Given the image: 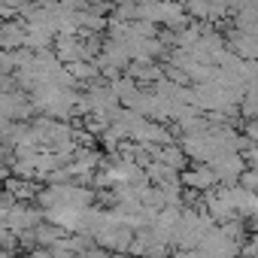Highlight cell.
I'll list each match as a JSON object with an SVG mask.
<instances>
[{"instance_id":"3","label":"cell","mask_w":258,"mask_h":258,"mask_svg":"<svg viewBox=\"0 0 258 258\" xmlns=\"http://www.w3.org/2000/svg\"><path fill=\"white\" fill-rule=\"evenodd\" d=\"M179 182H182V188H191V191H201V195L219 185L210 164H191V167L179 170Z\"/></svg>"},{"instance_id":"1","label":"cell","mask_w":258,"mask_h":258,"mask_svg":"<svg viewBox=\"0 0 258 258\" xmlns=\"http://www.w3.org/2000/svg\"><path fill=\"white\" fill-rule=\"evenodd\" d=\"M94 188L88 185H79V182H58V185H43L34 198V204L40 210H49V207H70V210H85L94 204Z\"/></svg>"},{"instance_id":"11","label":"cell","mask_w":258,"mask_h":258,"mask_svg":"<svg viewBox=\"0 0 258 258\" xmlns=\"http://www.w3.org/2000/svg\"><path fill=\"white\" fill-rule=\"evenodd\" d=\"M7 176H10V167H7V164H4V161H0V182H4V179H7Z\"/></svg>"},{"instance_id":"9","label":"cell","mask_w":258,"mask_h":258,"mask_svg":"<svg viewBox=\"0 0 258 258\" xmlns=\"http://www.w3.org/2000/svg\"><path fill=\"white\" fill-rule=\"evenodd\" d=\"M237 185L246 188V191H255V188H258V173H255V167H243V173L237 176Z\"/></svg>"},{"instance_id":"5","label":"cell","mask_w":258,"mask_h":258,"mask_svg":"<svg viewBox=\"0 0 258 258\" xmlns=\"http://www.w3.org/2000/svg\"><path fill=\"white\" fill-rule=\"evenodd\" d=\"M52 46H55V58L61 61V64H73V61H82V37L79 34H70V37H55L52 40Z\"/></svg>"},{"instance_id":"8","label":"cell","mask_w":258,"mask_h":258,"mask_svg":"<svg viewBox=\"0 0 258 258\" xmlns=\"http://www.w3.org/2000/svg\"><path fill=\"white\" fill-rule=\"evenodd\" d=\"M61 237H67L61 228H55V225H49V222H40L37 228H34V243L37 246H52V243H58Z\"/></svg>"},{"instance_id":"6","label":"cell","mask_w":258,"mask_h":258,"mask_svg":"<svg viewBox=\"0 0 258 258\" xmlns=\"http://www.w3.org/2000/svg\"><path fill=\"white\" fill-rule=\"evenodd\" d=\"M225 46H231V52L243 61H255V34H243V31H228Z\"/></svg>"},{"instance_id":"4","label":"cell","mask_w":258,"mask_h":258,"mask_svg":"<svg viewBox=\"0 0 258 258\" xmlns=\"http://www.w3.org/2000/svg\"><path fill=\"white\" fill-rule=\"evenodd\" d=\"M213 173H216V182L219 185H237V176L243 173V158H240V152H225V155H219L213 164Z\"/></svg>"},{"instance_id":"2","label":"cell","mask_w":258,"mask_h":258,"mask_svg":"<svg viewBox=\"0 0 258 258\" xmlns=\"http://www.w3.org/2000/svg\"><path fill=\"white\" fill-rule=\"evenodd\" d=\"M43 222V210L31 201V204H22V201H16L10 210H7V216H4V228L10 231V234H19V231H28V228H37Z\"/></svg>"},{"instance_id":"7","label":"cell","mask_w":258,"mask_h":258,"mask_svg":"<svg viewBox=\"0 0 258 258\" xmlns=\"http://www.w3.org/2000/svg\"><path fill=\"white\" fill-rule=\"evenodd\" d=\"M25 43V25L22 19L0 22V49H22Z\"/></svg>"},{"instance_id":"10","label":"cell","mask_w":258,"mask_h":258,"mask_svg":"<svg viewBox=\"0 0 258 258\" xmlns=\"http://www.w3.org/2000/svg\"><path fill=\"white\" fill-rule=\"evenodd\" d=\"M25 258H52V255H49V249H46V246H34V249H28V255H25Z\"/></svg>"}]
</instances>
